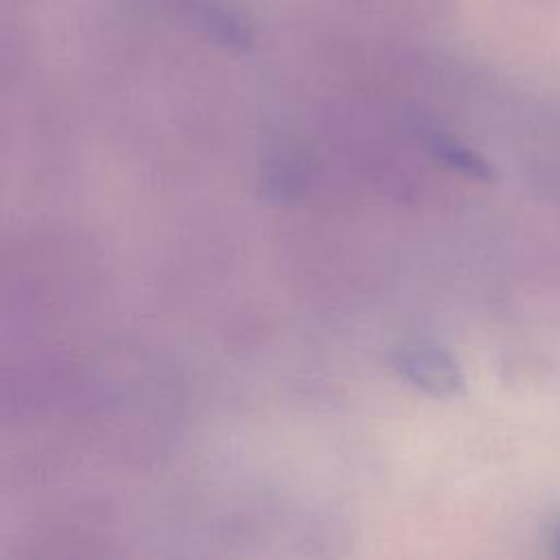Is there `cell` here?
<instances>
[{"label":"cell","instance_id":"cell-1","mask_svg":"<svg viewBox=\"0 0 560 560\" xmlns=\"http://www.w3.org/2000/svg\"><path fill=\"white\" fill-rule=\"evenodd\" d=\"M398 372L431 396L448 398L464 392V374L457 361L435 343H409L396 352Z\"/></svg>","mask_w":560,"mask_h":560},{"label":"cell","instance_id":"cell-2","mask_svg":"<svg viewBox=\"0 0 560 560\" xmlns=\"http://www.w3.org/2000/svg\"><path fill=\"white\" fill-rule=\"evenodd\" d=\"M427 144L438 160H442L446 166H451L457 173H464L475 179H492L494 175L492 166L483 155H479L477 151L459 144L457 140L444 133H438V131L427 133Z\"/></svg>","mask_w":560,"mask_h":560},{"label":"cell","instance_id":"cell-3","mask_svg":"<svg viewBox=\"0 0 560 560\" xmlns=\"http://www.w3.org/2000/svg\"><path fill=\"white\" fill-rule=\"evenodd\" d=\"M553 545H556V551L560 556V518L553 523Z\"/></svg>","mask_w":560,"mask_h":560}]
</instances>
